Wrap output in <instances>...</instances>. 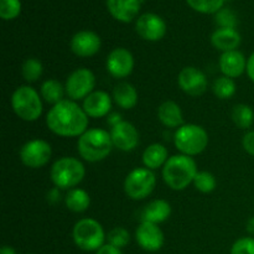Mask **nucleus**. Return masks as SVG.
<instances>
[{"label":"nucleus","mask_w":254,"mask_h":254,"mask_svg":"<svg viewBox=\"0 0 254 254\" xmlns=\"http://www.w3.org/2000/svg\"><path fill=\"white\" fill-rule=\"evenodd\" d=\"M189 6L201 14H216L222 9L225 0H186Z\"/></svg>","instance_id":"31"},{"label":"nucleus","mask_w":254,"mask_h":254,"mask_svg":"<svg viewBox=\"0 0 254 254\" xmlns=\"http://www.w3.org/2000/svg\"><path fill=\"white\" fill-rule=\"evenodd\" d=\"M136 34L145 41H160L166 34V24L159 15L146 12L140 15L135 22Z\"/></svg>","instance_id":"13"},{"label":"nucleus","mask_w":254,"mask_h":254,"mask_svg":"<svg viewBox=\"0 0 254 254\" xmlns=\"http://www.w3.org/2000/svg\"><path fill=\"white\" fill-rule=\"evenodd\" d=\"M158 118L166 128L178 129L184 126L183 109L174 101H166L159 106Z\"/></svg>","instance_id":"22"},{"label":"nucleus","mask_w":254,"mask_h":254,"mask_svg":"<svg viewBox=\"0 0 254 254\" xmlns=\"http://www.w3.org/2000/svg\"><path fill=\"white\" fill-rule=\"evenodd\" d=\"M107 241H108L109 245L122 250V248L127 247L130 242V233L124 227H114L107 235Z\"/></svg>","instance_id":"32"},{"label":"nucleus","mask_w":254,"mask_h":254,"mask_svg":"<svg viewBox=\"0 0 254 254\" xmlns=\"http://www.w3.org/2000/svg\"><path fill=\"white\" fill-rule=\"evenodd\" d=\"M231 254H254V237H242L231 247Z\"/></svg>","instance_id":"35"},{"label":"nucleus","mask_w":254,"mask_h":254,"mask_svg":"<svg viewBox=\"0 0 254 254\" xmlns=\"http://www.w3.org/2000/svg\"><path fill=\"white\" fill-rule=\"evenodd\" d=\"M233 123L240 129H250L254 123V112L252 107L248 104H236L231 113Z\"/></svg>","instance_id":"27"},{"label":"nucleus","mask_w":254,"mask_h":254,"mask_svg":"<svg viewBox=\"0 0 254 254\" xmlns=\"http://www.w3.org/2000/svg\"><path fill=\"white\" fill-rule=\"evenodd\" d=\"M86 176V168L79 159L73 156H62L55 161L50 170V178L55 188L60 190H71L77 188Z\"/></svg>","instance_id":"4"},{"label":"nucleus","mask_w":254,"mask_h":254,"mask_svg":"<svg viewBox=\"0 0 254 254\" xmlns=\"http://www.w3.org/2000/svg\"><path fill=\"white\" fill-rule=\"evenodd\" d=\"M246 72H247V74H248V77H250L251 81L254 83V52L251 55L250 57H248L247 69H246Z\"/></svg>","instance_id":"39"},{"label":"nucleus","mask_w":254,"mask_h":254,"mask_svg":"<svg viewBox=\"0 0 254 254\" xmlns=\"http://www.w3.org/2000/svg\"><path fill=\"white\" fill-rule=\"evenodd\" d=\"M64 205L69 211L74 213H82L88 210L91 205V196L86 190L74 188L68 190L64 197Z\"/></svg>","instance_id":"25"},{"label":"nucleus","mask_w":254,"mask_h":254,"mask_svg":"<svg viewBox=\"0 0 254 254\" xmlns=\"http://www.w3.org/2000/svg\"><path fill=\"white\" fill-rule=\"evenodd\" d=\"M113 101L122 109H133L138 104L139 96L135 87L129 82H121L113 89Z\"/></svg>","instance_id":"24"},{"label":"nucleus","mask_w":254,"mask_h":254,"mask_svg":"<svg viewBox=\"0 0 254 254\" xmlns=\"http://www.w3.org/2000/svg\"><path fill=\"white\" fill-rule=\"evenodd\" d=\"M135 240L138 245L148 252H158L165 242V237L159 225L144 221L136 227Z\"/></svg>","instance_id":"16"},{"label":"nucleus","mask_w":254,"mask_h":254,"mask_svg":"<svg viewBox=\"0 0 254 254\" xmlns=\"http://www.w3.org/2000/svg\"><path fill=\"white\" fill-rule=\"evenodd\" d=\"M242 146L246 153L254 156V130H250L245 134L242 139Z\"/></svg>","instance_id":"36"},{"label":"nucleus","mask_w":254,"mask_h":254,"mask_svg":"<svg viewBox=\"0 0 254 254\" xmlns=\"http://www.w3.org/2000/svg\"><path fill=\"white\" fill-rule=\"evenodd\" d=\"M192 185L197 191L202 193H211L217 188V180L215 175L208 171H198L197 175L195 176Z\"/></svg>","instance_id":"30"},{"label":"nucleus","mask_w":254,"mask_h":254,"mask_svg":"<svg viewBox=\"0 0 254 254\" xmlns=\"http://www.w3.org/2000/svg\"><path fill=\"white\" fill-rule=\"evenodd\" d=\"M134 64L135 61L133 54L126 47H117L112 50L107 56V71L114 78L121 79L130 76L134 69Z\"/></svg>","instance_id":"12"},{"label":"nucleus","mask_w":254,"mask_h":254,"mask_svg":"<svg viewBox=\"0 0 254 254\" xmlns=\"http://www.w3.org/2000/svg\"><path fill=\"white\" fill-rule=\"evenodd\" d=\"M170 203L166 200H163V198H156V200L150 201V202L144 207L143 212H141V221H144V222L155 223V225H160V223L168 221L169 218H170Z\"/></svg>","instance_id":"21"},{"label":"nucleus","mask_w":254,"mask_h":254,"mask_svg":"<svg viewBox=\"0 0 254 254\" xmlns=\"http://www.w3.org/2000/svg\"><path fill=\"white\" fill-rule=\"evenodd\" d=\"M109 14L121 22L133 21L140 10V0H107Z\"/></svg>","instance_id":"19"},{"label":"nucleus","mask_w":254,"mask_h":254,"mask_svg":"<svg viewBox=\"0 0 254 254\" xmlns=\"http://www.w3.org/2000/svg\"><path fill=\"white\" fill-rule=\"evenodd\" d=\"M88 124L89 117L82 106L68 98L52 106L46 114L49 130L62 138H79L88 129Z\"/></svg>","instance_id":"1"},{"label":"nucleus","mask_w":254,"mask_h":254,"mask_svg":"<svg viewBox=\"0 0 254 254\" xmlns=\"http://www.w3.org/2000/svg\"><path fill=\"white\" fill-rule=\"evenodd\" d=\"M169 151L165 145L160 143H153L145 148L141 155V161H143L144 168L149 170H158L163 169L166 161L169 160Z\"/></svg>","instance_id":"23"},{"label":"nucleus","mask_w":254,"mask_h":254,"mask_svg":"<svg viewBox=\"0 0 254 254\" xmlns=\"http://www.w3.org/2000/svg\"><path fill=\"white\" fill-rule=\"evenodd\" d=\"M111 136L114 148L124 153L133 151L139 144V131L130 122L123 121L111 128Z\"/></svg>","instance_id":"14"},{"label":"nucleus","mask_w":254,"mask_h":254,"mask_svg":"<svg viewBox=\"0 0 254 254\" xmlns=\"http://www.w3.org/2000/svg\"><path fill=\"white\" fill-rule=\"evenodd\" d=\"M40 94L42 97V101L55 106L64 101V97L66 96V89H64V84H62L61 82L55 78H50L42 82Z\"/></svg>","instance_id":"26"},{"label":"nucleus","mask_w":254,"mask_h":254,"mask_svg":"<svg viewBox=\"0 0 254 254\" xmlns=\"http://www.w3.org/2000/svg\"><path fill=\"white\" fill-rule=\"evenodd\" d=\"M96 254H123L119 248L114 247V246L109 245V243H106V245L102 246L98 251H97Z\"/></svg>","instance_id":"37"},{"label":"nucleus","mask_w":254,"mask_h":254,"mask_svg":"<svg viewBox=\"0 0 254 254\" xmlns=\"http://www.w3.org/2000/svg\"><path fill=\"white\" fill-rule=\"evenodd\" d=\"M101 46V37L94 31H89V30H82V31L76 32L72 36L71 42H69L71 51L76 56L83 57V59L92 57L98 54Z\"/></svg>","instance_id":"15"},{"label":"nucleus","mask_w":254,"mask_h":254,"mask_svg":"<svg viewBox=\"0 0 254 254\" xmlns=\"http://www.w3.org/2000/svg\"><path fill=\"white\" fill-rule=\"evenodd\" d=\"M237 91V86H236L235 79L230 78L226 76H220L213 81L212 84V92L218 99H230L232 98Z\"/></svg>","instance_id":"28"},{"label":"nucleus","mask_w":254,"mask_h":254,"mask_svg":"<svg viewBox=\"0 0 254 254\" xmlns=\"http://www.w3.org/2000/svg\"><path fill=\"white\" fill-rule=\"evenodd\" d=\"M19 156L26 168H44L52 158V146L44 139H31L21 146Z\"/></svg>","instance_id":"10"},{"label":"nucleus","mask_w":254,"mask_h":254,"mask_svg":"<svg viewBox=\"0 0 254 254\" xmlns=\"http://www.w3.org/2000/svg\"><path fill=\"white\" fill-rule=\"evenodd\" d=\"M42 73H44V66L39 59L30 57L22 62L21 74L27 83H34V82L39 81Z\"/></svg>","instance_id":"29"},{"label":"nucleus","mask_w":254,"mask_h":254,"mask_svg":"<svg viewBox=\"0 0 254 254\" xmlns=\"http://www.w3.org/2000/svg\"><path fill=\"white\" fill-rule=\"evenodd\" d=\"M47 200H49L50 203H57L60 200H61V193H60V189L54 188L52 190L49 191L47 193Z\"/></svg>","instance_id":"38"},{"label":"nucleus","mask_w":254,"mask_h":254,"mask_svg":"<svg viewBox=\"0 0 254 254\" xmlns=\"http://www.w3.org/2000/svg\"><path fill=\"white\" fill-rule=\"evenodd\" d=\"M114 149L111 131L101 128L87 129L78 138L77 151L83 160L98 163L108 158Z\"/></svg>","instance_id":"3"},{"label":"nucleus","mask_w":254,"mask_h":254,"mask_svg":"<svg viewBox=\"0 0 254 254\" xmlns=\"http://www.w3.org/2000/svg\"><path fill=\"white\" fill-rule=\"evenodd\" d=\"M208 133L198 124L189 123L178 128L174 134V145L180 154L188 156L200 155L208 145Z\"/></svg>","instance_id":"6"},{"label":"nucleus","mask_w":254,"mask_h":254,"mask_svg":"<svg viewBox=\"0 0 254 254\" xmlns=\"http://www.w3.org/2000/svg\"><path fill=\"white\" fill-rule=\"evenodd\" d=\"M113 97L104 91H94L83 99L82 108L89 118H103L108 117L112 111Z\"/></svg>","instance_id":"17"},{"label":"nucleus","mask_w":254,"mask_h":254,"mask_svg":"<svg viewBox=\"0 0 254 254\" xmlns=\"http://www.w3.org/2000/svg\"><path fill=\"white\" fill-rule=\"evenodd\" d=\"M247 60L245 55L238 50L223 52L218 60V66L222 72V76L230 77L232 79L241 77L247 69Z\"/></svg>","instance_id":"18"},{"label":"nucleus","mask_w":254,"mask_h":254,"mask_svg":"<svg viewBox=\"0 0 254 254\" xmlns=\"http://www.w3.org/2000/svg\"><path fill=\"white\" fill-rule=\"evenodd\" d=\"M215 21L218 27L223 29H236L238 25V17L231 9H221L215 14Z\"/></svg>","instance_id":"33"},{"label":"nucleus","mask_w":254,"mask_h":254,"mask_svg":"<svg viewBox=\"0 0 254 254\" xmlns=\"http://www.w3.org/2000/svg\"><path fill=\"white\" fill-rule=\"evenodd\" d=\"M246 228H247L248 233H251V235L254 236V216H253V217H251L250 220H248Z\"/></svg>","instance_id":"41"},{"label":"nucleus","mask_w":254,"mask_h":254,"mask_svg":"<svg viewBox=\"0 0 254 254\" xmlns=\"http://www.w3.org/2000/svg\"><path fill=\"white\" fill-rule=\"evenodd\" d=\"M156 186V178L153 170L146 168H135L124 180V192L129 198L140 201L151 195Z\"/></svg>","instance_id":"8"},{"label":"nucleus","mask_w":254,"mask_h":254,"mask_svg":"<svg viewBox=\"0 0 254 254\" xmlns=\"http://www.w3.org/2000/svg\"><path fill=\"white\" fill-rule=\"evenodd\" d=\"M0 254H16V252H15L14 248L10 247V246H4V247H1V250H0Z\"/></svg>","instance_id":"42"},{"label":"nucleus","mask_w":254,"mask_h":254,"mask_svg":"<svg viewBox=\"0 0 254 254\" xmlns=\"http://www.w3.org/2000/svg\"><path fill=\"white\" fill-rule=\"evenodd\" d=\"M197 173V164L192 156L176 154L164 165L163 179L171 190L183 191L193 183Z\"/></svg>","instance_id":"2"},{"label":"nucleus","mask_w":254,"mask_h":254,"mask_svg":"<svg viewBox=\"0 0 254 254\" xmlns=\"http://www.w3.org/2000/svg\"><path fill=\"white\" fill-rule=\"evenodd\" d=\"M241 42H242V37H241L240 32L236 29L218 27L211 35V44H212V46L216 50L222 52V54L223 52L238 50Z\"/></svg>","instance_id":"20"},{"label":"nucleus","mask_w":254,"mask_h":254,"mask_svg":"<svg viewBox=\"0 0 254 254\" xmlns=\"http://www.w3.org/2000/svg\"><path fill=\"white\" fill-rule=\"evenodd\" d=\"M121 122H123V119H122V116L119 113H109L108 117H107V123H108L112 128L116 127L117 124L121 123Z\"/></svg>","instance_id":"40"},{"label":"nucleus","mask_w":254,"mask_h":254,"mask_svg":"<svg viewBox=\"0 0 254 254\" xmlns=\"http://www.w3.org/2000/svg\"><path fill=\"white\" fill-rule=\"evenodd\" d=\"M73 242L79 250L86 252H97L106 241L104 228L97 220L91 217L81 218L77 221L72 230Z\"/></svg>","instance_id":"7"},{"label":"nucleus","mask_w":254,"mask_h":254,"mask_svg":"<svg viewBox=\"0 0 254 254\" xmlns=\"http://www.w3.org/2000/svg\"><path fill=\"white\" fill-rule=\"evenodd\" d=\"M21 12L20 0H0V17L2 20H12Z\"/></svg>","instance_id":"34"},{"label":"nucleus","mask_w":254,"mask_h":254,"mask_svg":"<svg viewBox=\"0 0 254 254\" xmlns=\"http://www.w3.org/2000/svg\"><path fill=\"white\" fill-rule=\"evenodd\" d=\"M10 103L14 113L21 121L30 122V123L36 122L44 111L41 94L30 84L17 87L12 92Z\"/></svg>","instance_id":"5"},{"label":"nucleus","mask_w":254,"mask_h":254,"mask_svg":"<svg viewBox=\"0 0 254 254\" xmlns=\"http://www.w3.org/2000/svg\"><path fill=\"white\" fill-rule=\"evenodd\" d=\"M178 83L181 91L188 96L200 97L207 91L208 79L200 68L195 66L184 67L178 76Z\"/></svg>","instance_id":"11"},{"label":"nucleus","mask_w":254,"mask_h":254,"mask_svg":"<svg viewBox=\"0 0 254 254\" xmlns=\"http://www.w3.org/2000/svg\"><path fill=\"white\" fill-rule=\"evenodd\" d=\"M94 87H96V76L91 69L86 67H79L72 71L64 83L66 96L74 102L83 101L92 92H94Z\"/></svg>","instance_id":"9"},{"label":"nucleus","mask_w":254,"mask_h":254,"mask_svg":"<svg viewBox=\"0 0 254 254\" xmlns=\"http://www.w3.org/2000/svg\"><path fill=\"white\" fill-rule=\"evenodd\" d=\"M27 254H34V253H27Z\"/></svg>","instance_id":"43"}]
</instances>
